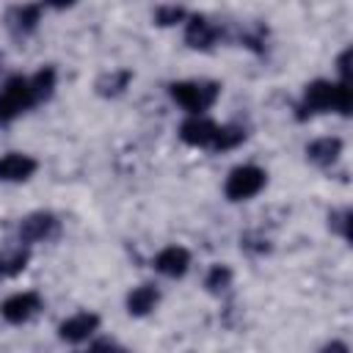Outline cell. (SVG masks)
<instances>
[{
	"mask_svg": "<svg viewBox=\"0 0 353 353\" xmlns=\"http://www.w3.org/2000/svg\"><path fill=\"white\" fill-rule=\"evenodd\" d=\"M325 110H339L342 116L350 113V88L347 83H328V80H314L303 91V102L298 105V119L325 113Z\"/></svg>",
	"mask_w": 353,
	"mask_h": 353,
	"instance_id": "6da1fadb",
	"label": "cell"
},
{
	"mask_svg": "<svg viewBox=\"0 0 353 353\" xmlns=\"http://www.w3.org/2000/svg\"><path fill=\"white\" fill-rule=\"evenodd\" d=\"M36 99H33V91H30V80L17 74V77H8L6 85L0 88V124H8L14 121L22 110L33 108Z\"/></svg>",
	"mask_w": 353,
	"mask_h": 353,
	"instance_id": "7a4b0ae2",
	"label": "cell"
},
{
	"mask_svg": "<svg viewBox=\"0 0 353 353\" xmlns=\"http://www.w3.org/2000/svg\"><path fill=\"white\" fill-rule=\"evenodd\" d=\"M218 91H221L218 83H196V80H182V83H174L171 85V97L185 110H190L193 116H199L201 110H207L218 99Z\"/></svg>",
	"mask_w": 353,
	"mask_h": 353,
	"instance_id": "3957f363",
	"label": "cell"
},
{
	"mask_svg": "<svg viewBox=\"0 0 353 353\" xmlns=\"http://www.w3.org/2000/svg\"><path fill=\"white\" fill-rule=\"evenodd\" d=\"M265 171L256 168V165H237L229 176H226V199L229 201H245L251 196H256L262 188H265Z\"/></svg>",
	"mask_w": 353,
	"mask_h": 353,
	"instance_id": "277c9868",
	"label": "cell"
},
{
	"mask_svg": "<svg viewBox=\"0 0 353 353\" xmlns=\"http://www.w3.org/2000/svg\"><path fill=\"white\" fill-rule=\"evenodd\" d=\"M39 306H41V298L36 292H17V295L3 301L0 314L8 323H25V320H30L39 312Z\"/></svg>",
	"mask_w": 353,
	"mask_h": 353,
	"instance_id": "5b68a950",
	"label": "cell"
},
{
	"mask_svg": "<svg viewBox=\"0 0 353 353\" xmlns=\"http://www.w3.org/2000/svg\"><path fill=\"white\" fill-rule=\"evenodd\" d=\"M55 232H58V221H55V215H50V212H33V215H28V218L19 223V237H22L25 243L50 240Z\"/></svg>",
	"mask_w": 353,
	"mask_h": 353,
	"instance_id": "8992f818",
	"label": "cell"
},
{
	"mask_svg": "<svg viewBox=\"0 0 353 353\" xmlns=\"http://www.w3.org/2000/svg\"><path fill=\"white\" fill-rule=\"evenodd\" d=\"M97 325H99V317H97V314L80 312V314L63 320L61 328H58V334H61V339H66V342H83V339H88V336L97 331Z\"/></svg>",
	"mask_w": 353,
	"mask_h": 353,
	"instance_id": "52a82bcc",
	"label": "cell"
},
{
	"mask_svg": "<svg viewBox=\"0 0 353 353\" xmlns=\"http://www.w3.org/2000/svg\"><path fill=\"white\" fill-rule=\"evenodd\" d=\"M33 171H36V160L28 154L11 152V154L0 157V179L3 182H22V179L33 176Z\"/></svg>",
	"mask_w": 353,
	"mask_h": 353,
	"instance_id": "ba28073f",
	"label": "cell"
},
{
	"mask_svg": "<svg viewBox=\"0 0 353 353\" xmlns=\"http://www.w3.org/2000/svg\"><path fill=\"white\" fill-rule=\"evenodd\" d=\"M215 124L204 116H190L182 127H179V138L190 146H210L212 143V135H215Z\"/></svg>",
	"mask_w": 353,
	"mask_h": 353,
	"instance_id": "9c48e42d",
	"label": "cell"
},
{
	"mask_svg": "<svg viewBox=\"0 0 353 353\" xmlns=\"http://www.w3.org/2000/svg\"><path fill=\"white\" fill-rule=\"evenodd\" d=\"M188 265H190V254H188L185 248H179V245H168V248H163V251L154 256V268H157L163 276H171V279L185 276Z\"/></svg>",
	"mask_w": 353,
	"mask_h": 353,
	"instance_id": "30bf717a",
	"label": "cell"
},
{
	"mask_svg": "<svg viewBox=\"0 0 353 353\" xmlns=\"http://www.w3.org/2000/svg\"><path fill=\"white\" fill-rule=\"evenodd\" d=\"M218 39V28L207 19V17H193L185 28V41L193 47V50H210Z\"/></svg>",
	"mask_w": 353,
	"mask_h": 353,
	"instance_id": "8fae6325",
	"label": "cell"
},
{
	"mask_svg": "<svg viewBox=\"0 0 353 353\" xmlns=\"http://www.w3.org/2000/svg\"><path fill=\"white\" fill-rule=\"evenodd\" d=\"M157 301H160V292L152 284H141L127 295V312L135 317H143L157 306Z\"/></svg>",
	"mask_w": 353,
	"mask_h": 353,
	"instance_id": "7c38bea8",
	"label": "cell"
},
{
	"mask_svg": "<svg viewBox=\"0 0 353 353\" xmlns=\"http://www.w3.org/2000/svg\"><path fill=\"white\" fill-rule=\"evenodd\" d=\"M342 152V141L339 138H320V141H312L306 146V157L317 165H331Z\"/></svg>",
	"mask_w": 353,
	"mask_h": 353,
	"instance_id": "4fadbf2b",
	"label": "cell"
},
{
	"mask_svg": "<svg viewBox=\"0 0 353 353\" xmlns=\"http://www.w3.org/2000/svg\"><path fill=\"white\" fill-rule=\"evenodd\" d=\"M243 141H245V130L237 127V124H229V127H218V130H215L210 146H212L215 152H226V149H234V146L243 143Z\"/></svg>",
	"mask_w": 353,
	"mask_h": 353,
	"instance_id": "5bb4252c",
	"label": "cell"
},
{
	"mask_svg": "<svg viewBox=\"0 0 353 353\" xmlns=\"http://www.w3.org/2000/svg\"><path fill=\"white\" fill-rule=\"evenodd\" d=\"M39 14H41V6H19V8L11 11L8 19H11V28L17 33H30L39 22Z\"/></svg>",
	"mask_w": 353,
	"mask_h": 353,
	"instance_id": "9a60e30c",
	"label": "cell"
},
{
	"mask_svg": "<svg viewBox=\"0 0 353 353\" xmlns=\"http://www.w3.org/2000/svg\"><path fill=\"white\" fill-rule=\"evenodd\" d=\"M130 80H132V72L119 69V72H110V74L99 77V80H97V91H99L102 97H116V94H121V91L127 88Z\"/></svg>",
	"mask_w": 353,
	"mask_h": 353,
	"instance_id": "2e32d148",
	"label": "cell"
},
{
	"mask_svg": "<svg viewBox=\"0 0 353 353\" xmlns=\"http://www.w3.org/2000/svg\"><path fill=\"white\" fill-rule=\"evenodd\" d=\"M28 80H30L33 99L41 102V99H47V97L52 94V88H55V69H52V66H44V69H39L33 77H28Z\"/></svg>",
	"mask_w": 353,
	"mask_h": 353,
	"instance_id": "e0dca14e",
	"label": "cell"
},
{
	"mask_svg": "<svg viewBox=\"0 0 353 353\" xmlns=\"http://www.w3.org/2000/svg\"><path fill=\"white\" fill-rule=\"evenodd\" d=\"M25 265H28V251H22V248L8 251V254H0V279H8V276L22 273Z\"/></svg>",
	"mask_w": 353,
	"mask_h": 353,
	"instance_id": "ac0fdd59",
	"label": "cell"
},
{
	"mask_svg": "<svg viewBox=\"0 0 353 353\" xmlns=\"http://www.w3.org/2000/svg\"><path fill=\"white\" fill-rule=\"evenodd\" d=\"M207 290L210 292H223L229 284H232V270L226 265H212V270L207 273Z\"/></svg>",
	"mask_w": 353,
	"mask_h": 353,
	"instance_id": "d6986e66",
	"label": "cell"
},
{
	"mask_svg": "<svg viewBox=\"0 0 353 353\" xmlns=\"http://www.w3.org/2000/svg\"><path fill=\"white\" fill-rule=\"evenodd\" d=\"M185 19V8L182 6H160L157 11H154V22L157 25H176V22H182Z\"/></svg>",
	"mask_w": 353,
	"mask_h": 353,
	"instance_id": "ffe728a7",
	"label": "cell"
},
{
	"mask_svg": "<svg viewBox=\"0 0 353 353\" xmlns=\"http://www.w3.org/2000/svg\"><path fill=\"white\" fill-rule=\"evenodd\" d=\"M347 218H350V212L345 210V212H339V215H331V221H334V226L339 229V234H347Z\"/></svg>",
	"mask_w": 353,
	"mask_h": 353,
	"instance_id": "44dd1931",
	"label": "cell"
},
{
	"mask_svg": "<svg viewBox=\"0 0 353 353\" xmlns=\"http://www.w3.org/2000/svg\"><path fill=\"white\" fill-rule=\"evenodd\" d=\"M323 353H347V345L345 342H331L323 347Z\"/></svg>",
	"mask_w": 353,
	"mask_h": 353,
	"instance_id": "7402d4cb",
	"label": "cell"
},
{
	"mask_svg": "<svg viewBox=\"0 0 353 353\" xmlns=\"http://www.w3.org/2000/svg\"><path fill=\"white\" fill-rule=\"evenodd\" d=\"M91 353H124L121 347H116V345H108V342H102V345H97Z\"/></svg>",
	"mask_w": 353,
	"mask_h": 353,
	"instance_id": "603a6c76",
	"label": "cell"
},
{
	"mask_svg": "<svg viewBox=\"0 0 353 353\" xmlns=\"http://www.w3.org/2000/svg\"><path fill=\"white\" fill-rule=\"evenodd\" d=\"M347 58H350V50H345V52L339 55V74H342V77L347 74Z\"/></svg>",
	"mask_w": 353,
	"mask_h": 353,
	"instance_id": "cb8c5ba5",
	"label": "cell"
}]
</instances>
